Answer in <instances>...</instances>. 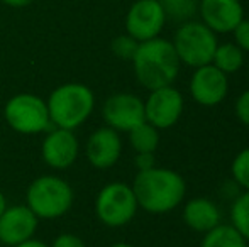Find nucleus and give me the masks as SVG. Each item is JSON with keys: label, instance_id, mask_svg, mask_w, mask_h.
<instances>
[{"label": "nucleus", "instance_id": "nucleus-1", "mask_svg": "<svg viewBox=\"0 0 249 247\" xmlns=\"http://www.w3.org/2000/svg\"><path fill=\"white\" fill-rule=\"evenodd\" d=\"M132 191L139 208L161 215L180 207L187 193V183L180 173L154 166L146 171H138L132 181Z\"/></svg>", "mask_w": 249, "mask_h": 247}, {"label": "nucleus", "instance_id": "nucleus-2", "mask_svg": "<svg viewBox=\"0 0 249 247\" xmlns=\"http://www.w3.org/2000/svg\"><path fill=\"white\" fill-rule=\"evenodd\" d=\"M132 66L138 82L151 92L161 86L173 85L178 78L181 63L171 41L158 36L139 43L132 58Z\"/></svg>", "mask_w": 249, "mask_h": 247}, {"label": "nucleus", "instance_id": "nucleus-3", "mask_svg": "<svg viewBox=\"0 0 249 247\" xmlns=\"http://www.w3.org/2000/svg\"><path fill=\"white\" fill-rule=\"evenodd\" d=\"M46 105L51 124L59 129L75 131L93 112L95 97L83 83H66L51 93Z\"/></svg>", "mask_w": 249, "mask_h": 247}, {"label": "nucleus", "instance_id": "nucleus-4", "mask_svg": "<svg viewBox=\"0 0 249 247\" xmlns=\"http://www.w3.org/2000/svg\"><path fill=\"white\" fill-rule=\"evenodd\" d=\"M171 44L181 65L195 69L198 66L212 63L219 41L217 34L209 29L202 20H187L181 22V26L177 29Z\"/></svg>", "mask_w": 249, "mask_h": 247}, {"label": "nucleus", "instance_id": "nucleus-5", "mask_svg": "<svg viewBox=\"0 0 249 247\" xmlns=\"http://www.w3.org/2000/svg\"><path fill=\"white\" fill-rule=\"evenodd\" d=\"M73 205V190L58 176H41L27 188V207L37 218H58Z\"/></svg>", "mask_w": 249, "mask_h": 247}, {"label": "nucleus", "instance_id": "nucleus-6", "mask_svg": "<svg viewBox=\"0 0 249 247\" xmlns=\"http://www.w3.org/2000/svg\"><path fill=\"white\" fill-rule=\"evenodd\" d=\"M139 205L132 186L121 181L108 183L100 190L95 200L97 217L107 227H122L136 217Z\"/></svg>", "mask_w": 249, "mask_h": 247}, {"label": "nucleus", "instance_id": "nucleus-7", "mask_svg": "<svg viewBox=\"0 0 249 247\" xmlns=\"http://www.w3.org/2000/svg\"><path fill=\"white\" fill-rule=\"evenodd\" d=\"M5 120L20 134H39L51 124L46 102L31 93H20L7 102Z\"/></svg>", "mask_w": 249, "mask_h": 247}, {"label": "nucleus", "instance_id": "nucleus-8", "mask_svg": "<svg viewBox=\"0 0 249 247\" xmlns=\"http://www.w3.org/2000/svg\"><path fill=\"white\" fill-rule=\"evenodd\" d=\"M183 109H185L183 95L173 85L151 90L149 97L144 100L146 122L154 125L158 131H164V129L173 127L180 120Z\"/></svg>", "mask_w": 249, "mask_h": 247}, {"label": "nucleus", "instance_id": "nucleus-9", "mask_svg": "<svg viewBox=\"0 0 249 247\" xmlns=\"http://www.w3.org/2000/svg\"><path fill=\"white\" fill-rule=\"evenodd\" d=\"M164 22L166 14L160 0H136L125 14V33L142 43L160 36Z\"/></svg>", "mask_w": 249, "mask_h": 247}, {"label": "nucleus", "instance_id": "nucleus-10", "mask_svg": "<svg viewBox=\"0 0 249 247\" xmlns=\"http://www.w3.org/2000/svg\"><path fill=\"white\" fill-rule=\"evenodd\" d=\"M102 115L107 127L117 132H129L146 122L144 102L132 93H115L105 100Z\"/></svg>", "mask_w": 249, "mask_h": 247}, {"label": "nucleus", "instance_id": "nucleus-11", "mask_svg": "<svg viewBox=\"0 0 249 247\" xmlns=\"http://www.w3.org/2000/svg\"><path fill=\"white\" fill-rule=\"evenodd\" d=\"M229 93V78L210 63L194 69L190 78V95L198 105L215 107Z\"/></svg>", "mask_w": 249, "mask_h": 247}, {"label": "nucleus", "instance_id": "nucleus-12", "mask_svg": "<svg viewBox=\"0 0 249 247\" xmlns=\"http://www.w3.org/2000/svg\"><path fill=\"white\" fill-rule=\"evenodd\" d=\"M198 14L202 22L215 34L232 33L244 19V7L239 0H200Z\"/></svg>", "mask_w": 249, "mask_h": 247}, {"label": "nucleus", "instance_id": "nucleus-13", "mask_svg": "<svg viewBox=\"0 0 249 247\" xmlns=\"http://www.w3.org/2000/svg\"><path fill=\"white\" fill-rule=\"evenodd\" d=\"M37 227V217L27 205L7 207L0 215V242L5 246H19L29 241Z\"/></svg>", "mask_w": 249, "mask_h": 247}, {"label": "nucleus", "instance_id": "nucleus-14", "mask_svg": "<svg viewBox=\"0 0 249 247\" xmlns=\"http://www.w3.org/2000/svg\"><path fill=\"white\" fill-rule=\"evenodd\" d=\"M87 159L97 169H108L119 161L122 141L119 132L110 127L97 129L87 141Z\"/></svg>", "mask_w": 249, "mask_h": 247}, {"label": "nucleus", "instance_id": "nucleus-15", "mask_svg": "<svg viewBox=\"0 0 249 247\" xmlns=\"http://www.w3.org/2000/svg\"><path fill=\"white\" fill-rule=\"evenodd\" d=\"M43 159L56 169H66L78 156V141L73 131L56 127L43 141Z\"/></svg>", "mask_w": 249, "mask_h": 247}, {"label": "nucleus", "instance_id": "nucleus-16", "mask_svg": "<svg viewBox=\"0 0 249 247\" xmlns=\"http://www.w3.org/2000/svg\"><path fill=\"white\" fill-rule=\"evenodd\" d=\"M183 222L188 229L200 234L212 231L220 224V210L209 198H192L183 207Z\"/></svg>", "mask_w": 249, "mask_h": 247}, {"label": "nucleus", "instance_id": "nucleus-17", "mask_svg": "<svg viewBox=\"0 0 249 247\" xmlns=\"http://www.w3.org/2000/svg\"><path fill=\"white\" fill-rule=\"evenodd\" d=\"M200 247H248V241L231 224H219L203 234Z\"/></svg>", "mask_w": 249, "mask_h": 247}, {"label": "nucleus", "instance_id": "nucleus-18", "mask_svg": "<svg viewBox=\"0 0 249 247\" xmlns=\"http://www.w3.org/2000/svg\"><path fill=\"white\" fill-rule=\"evenodd\" d=\"M212 65L227 76L239 71L244 65V51L236 43L217 44L212 58Z\"/></svg>", "mask_w": 249, "mask_h": 247}, {"label": "nucleus", "instance_id": "nucleus-19", "mask_svg": "<svg viewBox=\"0 0 249 247\" xmlns=\"http://www.w3.org/2000/svg\"><path fill=\"white\" fill-rule=\"evenodd\" d=\"M129 142L136 152H154L160 146V131L149 122H142L127 132Z\"/></svg>", "mask_w": 249, "mask_h": 247}, {"label": "nucleus", "instance_id": "nucleus-20", "mask_svg": "<svg viewBox=\"0 0 249 247\" xmlns=\"http://www.w3.org/2000/svg\"><path fill=\"white\" fill-rule=\"evenodd\" d=\"M231 225L249 241V191H243L231 207Z\"/></svg>", "mask_w": 249, "mask_h": 247}, {"label": "nucleus", "instance_id": "nucleus-21", "mask_svg": "<svg viewBox=\"0 0 249 247\" xmlns=\"http://www.w3.org/2000/svg\"><path fill=\"white\" fill-rule=\"evenodd\" d=\"M166 19H173L177 22H187L198 12L197 0H160Z\"/></svg>", "mask_w": 249, "mask_h": 247}, {"label": "nucleus", "instance_id": "nucleus-22", "mask_svg": "<svg viewBox=\"0 0 249 247\" xmlns=\"http://www.w3.org/2000/svg\"><path fill=\"white\" fill-rule=\"evenodd\" d=\"M231 175L244 191H249V148L236 154L231 165Z\"/></svg>", "mask_w": 249, "mask_h": 247}, {"label": "nucleus", "instance_id": "nucleus-23", "mask_svg": "<svg viewBox=\"0 0 249 247\" xmlns=\"http://www.w3.org/2000/svg\"><path fill=\"white\" fill-rule=\"evenodd\" d=\"M138 46H139V43L134 39V37L129 36V34H122V36H117L114 41H112V44H110L112 53H114L117 58H121V60H125V61H132L136 51H138Z\"/></svg>", "mask_w": 249, "mask_h": 247}, {"label": "nucleus", "instance_id": "nucleus-24", "mask_svg": "<svg viewBox=\"0 0 249 247\" xmlns=\"http://www.w3.org/2000/svg\"><path fill=\"white\" fill-rule=\"evenodd\" d=\"M234 114H236V119L241 124L249 127V90H244L237 97L236 103H234Z\"/></svg>", "mask_w": 249, "mask_h": 247}, {"label": "nucleus", "instance_id": "nucleus-25", "mask_svg": "<svg viewBox=\"0 0 249 247\" xmlns=\"http://www.w3.org/2000/svg\"><path fill=\"white\" fill-rule=\"evenodd\" d=\"M234 43L244 51L249 53V19H243L232 31Z\"/></svg>", "mask_w": 249, "mask_h": 247}, {"label": "nucleus", "instance_id": "nucleus-26", "mask_svg": "<svg viewBox=\"0 0 249 247\" xmlns=\"http://www.w3.org/2000/svg\"><path fill=\"white\" fill-rule=\"evenodd\" d=\"M53 247H85V242L75 234H61L54 239Z\"/></svg>", "mask_w": 249, "mask_h": 247}, {"label": "nucleus", "instance_id": "nucleus-27", "mask_svg": "<svg viewBox=\"0 0 249 247\" xmlns=\"http://www.w3.org/2000/svg\"><path fill=\"white\" fill-rule=\"evenodd\" d=\"M134 165L138 168V171H146L156 166V158H154V152H136Z\"/></svg>", "mask_w": 249, "mask_h": 247}, {"label": "nucleus", "instance_id": "nucleus-28", "mask_svg": "<svg viewBox=\"0 0 249 247\" xmlns=\"http://www.w3.org/2000/svg\"><path fill=\"white\" fill-rule=\"evenodd\" d=\"M0 2H3L5 5H9V7H14V9H20V7L29 5L33 0H0Z\"/></svg>", "mask_w": 249, "mask_h": 247}, {"label": "nucleus", "instance_id": "nucleus-29", "mask_svg": "<svg viewBox=\"0 0 249 247\" xmlns=\"http://www.w3.org/2000/svg\"><path fill=\"white\" fill-rule=\"evenodd\" d=\"M16 247H48L44 242H41V241H34V239H29V241H26V242H22V244H19V246H16Z\"/></svg>", "mask_w": 249, "mask_h": 247}, {"label": "nucleus", "instance_id": "nucleus-30", "mask_svg": "<svg viewBox=\"0 0 249 247\" xmlns=\"http://www.w3.org/2000/svg\"><path fill=\"white\" fill-rule=\"evenodd\" d=\"M5 208H7V201H5V197L2 195V191H0V215L5 212Z\"/></svg>", "mask_w": 249, "mask_h": 247}, {"label": "nucleus", "instance_id": "nucleus-31", "mask_svg": "<svg viewBox=\"0 0 249 247\" xmlns=\"http://www.w3.org/2000/svg\"><path fill=\"white\" fill-rule=\"evenodd\" d=\"M110 247H136V246L127 244V242H117V244H112Z\"/></svg>", "mask_w": 249, "mask_h": 247}, {"label": "nucleus", "instance_id": "nucleus-32", "mask_svg": "<svg viewBox=\"0 0 249 247\" xmlns=\"http://www.w3.org/2000/svg\"><path fill=\"white\" fill-rule=\"evenodd\" d=\"M248 80H249V71H248Z\"/></svg>", "mask_w": 249, "mask_h": 247}, {"label": "nucleus", "instance_id": "nucleus-33", "mask_svg": "<svg viewBox=\"0 0 249 247\" xmlns=\"http://www.w3.org/2000/svg\"><path fill=\"white\" fill-rule=\"evenodd\" d=\"M248 247H249V241H248Z\"/></svg>", "mask_w": 249, "mask_h": 247}]
</instances>
